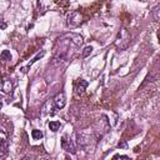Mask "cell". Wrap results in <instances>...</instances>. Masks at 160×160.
I'll list each match as a JSON object with an SVG mask.
<instances>
[{"label": "cell", "instance_id": "13", "mask_svg": "<svg viewBox=\"0 0 160 160\" xmlns=\"http://www.w3.org/2000/svg\"><path fill=\"white\" fill-rule=\"evenodd\" d=\"M1 106H2V104H1V101H0V109H1Z\"/></svg>", "mask_w": 160, "mask_h": 160}, {"label": "cell", "instance_id": "7", "mask_svg": "<svg viewBox=\"0 0 160 160\" xmlns=\"http://www.w3.org/2000/svg\"><path fill=\"white\" fill-rule=\"evenodd\" d=\"M59 128H60V121H55V120H52V121H50L49 122V129L51 130V131H58L59 130Z\"/></svg>", "mask_w": 160, "mask_h": 160}, {"label": "cell", "instance_id": "12", "mask_svg": "<svg viewBox=\"0 0 160 160\" xmlns=\"http://www.w3.org/2000/svg\"><path fill=\"white\" fill-rule=\"evenodd\" d=\"M119 158H120V159H128L129 156H126V155H115V156H114V159H119Z\"/></svg>", "mask_w": 160, "mask_h": 160}, {"label": "cell", "instance_id": "1", "mask_svg": "<svg viewBox=\"0 0 160 160\" xmlns=\"http://www.w3.org/2000/svg\"><path fill=\"white\" fill-rule=\"evenodd\" d=\"M65 102H66V99H65V95L64 92H59L58 95H55L54 99H51V101H48L45 105L49 106L48 110H42V114H50V115H54L58 110L62 109L65 106Z\"/></svg>", "mask_w": 160, "mask_h": 160}, {"label": "cell", "instance_id": "2", "mask_svg": "<svg viewBox=\"0 0 160 160\" xmlns=\"http://www.w3.org/2000/svg\"><path fill=\"white\" fill-rule=\"evenodd\" d=\"M81 21H82V15L79 11H71L68 15V19H66V24L70 29L78 28L81 24Z\"/></svg>", "mask_w": 160, "mask_h": 160}, {"label": "cell", "instance_id": "8", "mask_svg": "<svg viewBox=\"0 0 160 160\" xmlns=\"http://www.w3.org/2000/svg\"><path fill=\"white\" fill-rule=\"evenodd\" d=\"M0 59L2 61H8V60H11V54L8 51V50H4L1 54H0Z\"/></svg>", "mask_w": 160, "mask_h": 160}, {"label": "cell", "instance_id": "3", "mask_svg": "<svg viewBox=\"0 0 160 160\" xmlns=\"http://www.w3.org/2000/svg\"><path fill=\"white\" fill-rule=\"evenodd\" d=\"M61 148L66 151V152H70V154H75L76 152V148H75V144L74 141L71 140V138L69 135H64L61 138Z\"/></svg>", "mask_w": 160, "mask_h": 160}, {"label": "cell", "instance_id": "10", "mask_svg": "<svg viewBox=\"0 0 160 160\" xmlns=\"http://www.w3.org/2000/svg\"><path fill=\"white\" fill-rule=\"evenodd\" d=\"M91 51H92V48H91V46H86V48L84 49V51H82V56H84V58L89 56V55L91 54Z\"/></svg>", "mask_w": 160, "mask_h": 160}, {"label": "cell", "instance_id": "4", "mask_svg": "<svg viewBox=\"0 0 160 160\" xmlns=\"http://www.w3.org/2000/svg\"><path fill=\"white\" fill-rule=\"evenodd\" d=\"M6 152H8V135L2 129H0V156L6 155Z\"/></svg>", "mask_w": 160, "mask_h": 160}, {"label": "cell", "instance_id": "11", "mask_svg": "<svg viewBox=\"0 0 160 160\" xmlns=\"http://www.w3.org/2000/svg\"><path fill=\"white\" fill-rule=\"evenodd\" d=\"M152 16H154V20H155V21L159 20V5L155 6V9H154V11H152Z\"/></svg>", "mask_w": 160, "mask_h": 160}, {"label": "cell", "instance_id": "6", "mask_svg": "<svg viewBox=\"0 0 160 160\" xmlns=\"http://www.w3.org/2000/svg\"><path fill=\"white\" fill-rule=\"evenodd\" d=\"M0 90L4 92H10L12 90V82L10 79L0 78Z\"/></svg>", "mask_w": 160, "mask_h": 160}, {"label": "cell", "instance_id": "5", "mask_svg": "<svg viewBox=\"0 0 160 160\" xmlns=\"http://www.w3.org/2000/svg\"><path fill=\"white\" fill-rule=\"evenodd\" d=\"M86 86H88V81H85L84 79H79V80L76 81V84H75V94H76L78 96L82 95V94L85 92Z\"/></svg>", "mask_w": 160, "mask_h": 160}, {"label": "cell", "instance_id": "9", "mask_svg": "<svg viewBox=\"0 0 160 160\" xmlns=\"http://www.w3.org/2000/svg\"><path fill=\"white\" fill-rule=\"evenodd\" d=\"M31 136H32V139H35V140H40V139L42 138V132H41L40 130L34 129V130L31 131Z\"/></svg>", "mask_w": 160, "mask_h": 160}]
</instances>
